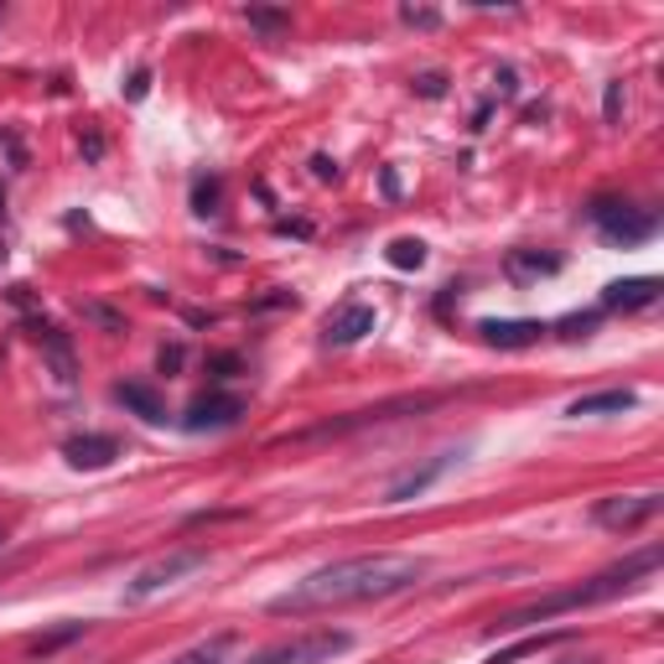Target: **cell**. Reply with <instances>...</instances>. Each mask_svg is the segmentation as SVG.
I'll return each instance as SVG.
<instances>
[{"label": "cell", "instance_id": "obj_28", "mask_svg": "<svg viewBox=\"0 0 664 664\" xmlns=\"http://www.w3.org/2000/svg\"><path fill=\"white\" fill-rule=\"evenodd\" d=\"M494 84H498V94H504V99H514V94H519V78H514V68H498Z\"/></svg>", "mask_w": 664, "mask_h": 664}, {"label": "cell", "instance_id": "obj_30", "mask_svg": "<svg viewBox=\"0 0 664 664\" xmlns=\"http://www.w3.org/2000/svg\"><path fill=\"white\" fill-rule=\"evenodd\" d=\"M182 359H187V353H182V343L162 348V369H182Z\"/></svg>", "mask_w": 664, "mask_h": 664}, {"label": "cell", "instance_id": "obj_24", "mask_svg": "<svg viewBox=\"0 0 664 664\" xmlns=\"http://www.w3.org/2000/svg\"><path fill=\"white\" fill-rule=\"evenodd\" d=\"M623 105H628V99H623V84H607V94H603V120L618 125V120H623Z\"/></svg>", "mask_w": 664, "mask_h": 664}, {"label": "cell", "instance_id": "obj_23", "mask_svg": "<svg viewBox=\"0 0 664 664\" xmlns=\"http://www.w3.org/2000/svg\"><path fill=\"white\" fill-rule=\"evenodd\" d=\"M78 634H84V623H68V628H58V634L31 638L27 650H31V654H52V650H58V644H68V638H78Z\"/></svg>", "mask_w": 664, "mask_h": 664}, {"label": "cell", "instance_id": "obj_13", "mask_svg": "<svg viewBox=\"0 0 664 664\" xmlns=\"http://www.w3.org/2000/svg\"><path fill=\"white\" fill-rule=\"evenodd\" d=\"M37 343H42L47 363H52V379H58L62 390H74V384H78V359H74V343H68V338H62L58 328H42V332H37Z\"/></svg>", "mask_w": 664, "mask_h": 664}, {"label": "cell", "instance_id": "obj_27", "mask_svg": "<svg viewBox=\"0 0 664 664\" xmlns=\"http://www.w3.org/2000/svg\"><path fill=\"white\" fill-rule=\"evenodd\" d=\"M592 328H597V312H587V318H566L560 322V338H592Z\"/></svg>", "mask_w": 664, "mask_h": 664}, {"label": "cell", "instance_id": "obj_4", "mask_svg": "<svg viewBox=\"0 0 664 664\" xmlns=\"http://www.w3.org/2000/svg\"><path fill=\"white\" fill-rule=\"evenodd\" d=\"M587 218L607 244H623V250L654 240V228H660V218H654L650 208H634V203H623V197H597L587 208Z\"/></svg>", "mask_w": 664, "mask_h": 664}, {"label": "cell", "instance_id": "obj_6", "mask_svg": "<svg viewBox=\"0 0 664 664\" xmlns=\"http://www.w3.org/2000/svg\"><path fill=\"white\" fill-rule=\"evenodd\" d=\"M654 514H660V494H613V498H597V504H592V525L628 535V529L650 525Z\"/></svg>", "mask_w": 664, "mask_h": 664}, {"label": "cell", "instance_id": "obj_2", "mask_svg": "<svg viewBox=\"0 0 664 664\" xmlns=\"http://www.w3.org/2000/svg\"><path fill=\"white\" fill-rule=\"evenodd\" d=\"M654 566H660V545L638 550V556H628L623 566H613V572H603V576H592V582H582V587L550 592V597H535V603L514 607V613L498 618V634H519V628H529V623H550V618H560V613H576V607L613 603V597H623V592H634Z\"/></svg>", "mask_w": 664, "mask_h": 664}, {"label": "cell", "instance_id": "obj_32", "mask_svg": "<svg viewBox=\"0 0 664 664\" xmlns=\"http://www.w3.org/2000/svg\"><path fill=\"white\" fill-rule=\"evenodd\" d=\"M566 664H597V660H566Z\"/></svg>", "mask_w": 664, "mask_h": 664}, {"label": "cell", "instance_id": "obj_12", "mask_svg": "<svg viewBox=\"0 0 664 664\" xmlns=\"http://www.w3.org/2000/svg\"><path fill=\"white\" fill-rule=\"evenodd\" d=\"M115 400H120L130 416H140L146 426H162L166 421V400L152 390V384H140V379H125V384H115Z\"/></svg>", "mask_w": 664, "mask_h": 664}, {"label": "cell", "instance_id": "obj_10", "mask_svg": "<svg viewBox=\"0 0 664 664\" xmlns=\"http://www.w3.org/2000/svg\"><path fill=\"white\" fill-rule=\"evenodd\" d=\"M62 457H68V468H78V472H99L120 457V441L105 437V431H89V437L62 441Z\"/></svg>", "mask_w": 664, "mask_h": 664}, {"label": "cell", "instance_id": "obj_1", "mask_svg": "<svg viewBox=\"0 0 664 664\" xmlns=\"http://www.w3.org/2000/svg\"><path fill=\"white\" fill-rule=\"evenodd\" d=\"M426 576L421 556H394V550H374V556H348L318 566L312 576H302L291 592H281L271 603L275 618H306V613H332V607L348 603H384V597H400Z\"/></svg>", "mask_w": 664, "mask_h": 664}, {"label": "cell", "instance_id": "obj_18", "mask_svg": "<svg viewBox=\"0 0 664 664\" xmlns=\"http://www.w3.org/2000/svg\"><path fill=\"white\" fill-rule=\"evenodd\" d=\"M218 203H224V182H218V177H197L193 182V213H197V218L218 213Z\"/></svg>", "mask_w": 664, "mask_h": 664}, {"label": "cell", "instance_id": "obj_21", "mask_svg": "<svg viewBox=\"0 0 664 664\" xmlns=\"http://www.w3.org/2000/svg\"><path fill=\"white\" fill-rule=\"evenodd\" d=\"M400 21L416 31H437L441 27V11H431V6H400Z\"/></svg>", "mask_w": 664, "mask_h": 664}, {"label": "cell", "instance_id": "obj_17", "mask_svg": "<svg viewBox=\"0 0 664 664\" xmlns=\"http://www.w3.org/2000/svg\"><path fill=\"white\" fill-rule=\"evenodd\" d=\"M560 255H540V250H514L509 255V275L514 281H540V275H556Z\"/></svg>", "mask_w": 664, "mask_h": 664}, {"label": "cell", "instance_id": "obj_20", "mask_svg": "<svg viewBox=\"0 0 664 664\" xmlns=\"http://www.w3.org/2000/svg\"><path fill=\"white\" fill-rule=\"evenodd\" d=\"M572 634H540V638H525V644H514V650H498L488 664H514V660H525V654H540L550 650V644H566Z\"/></svg>", "mask_w": 664, "mask_h": 664}, {"label": "cell", "instance_id": "obj_16", "mask_svg": "<svg viewBox=\"0 0 664 664\" xmlns=\"http://www.w3.org/2000/svg\"><path fill=\"white\" fill-rule=\"evenodd\" d=\"M234 644H240V634H213V638L193 644V650H182L177 660H166V664H224L228 654H234Z\"/></svg>", "mask_w": 664, "mask_h": 664}, {"label": "cell", "instance_id": "obj_19", "mask_svg": "<svg viewBox=\"0 0 664 664\" xmlns=\"http://www.w3.org/2000/svg\"><path fill=\"white\" fill-rule=\"evenodd\" d=\"M384 255H390L394 271H421V265H426V244L421 240H394Z\"/></svg>", "mask_w": 664, "mask_h": 664}, {"label": "cell", "instance_id": "obj_14", "mask_svg": "<svg viewBox=\"0 0 664 664\" xmlns=\"http://www.w3.org/2000/svg\"><path fill=\"white\" fill-rule=\"evenodd\" d=\"M634 406H638L634 390H603V394H582V400H572L566 416H572V421H582V416H623V410H634Z\"/></svg>", "mask_w": 664, "mask_h": 664}, {"label": "cell", "instance_id": "obj_8", "mask_svg": "<svg viewBox=\"0 0 664 664\" xmlns=\"http://www.w3.org/2000/svg\"><path fill=\"white\" fill-rule=\"evenodd\" d=\"M374 306H363V302H343L338 312L328 318V332H322V343L328 348H353V343H363L369 332H374Z\"/></svg>", "mask_w": 664, "mask_h": 664}, {"label": "cell", "instance_id": "obj_9", "mask_svg": "<svg viewBox=\"0 0 664 664\" xmlns=\"http://www.w3.org/2000/svg\"><path fill=\"white\" fill-rule=\"evenodd\" d=\"M457 462H462V452H441V457H431L426 468H410V472H400L390 488H384V504H410V498H421L426 488L437 484L441 472H452Z\"/></svg>", "mask_w": 664, "mask_h": 664}, {"label": "cell", "instance_id": "obj_26", "mask_svg": "<svg viewBox=\"0 0 664 664\" xmlns=\"http://www.w3.org/2000/svg\"><path fill=\"white\" fill-rule=\"evenodd\" d=\"M416 94H421V99H441V94H447V74H421L416 78Z\"/></svg>", "mask_w": 664, "mask_h": 664}, {"label": "cell", "instance_id": "obj_5", "mask_svg": "<svg viewBox=\"0 0 664 664\" xmlns=\"http://www.w3.org/2000/svg\"><path fill=\"white\" fill-rule=\"evenodd\" d=\"M348 650H353V634H343V628H318V634H302V638H286V644L260 650L250 664H332Z\"/></svg>", "mask_w": 664, "mask_h": 664}, {"label": "cell", "instance_id": "obj_31", "mask_svg": "<svg viewBox=\"0 0 664 664\" xmlns=\"http://www.w3.org/2000/svg\"><path fill=\"white\" fill-rule=\"evenodd\" d=\"M84 156H89V162H99V156H105V140L89 136V140H84Z\"/></svg>", "mask_w": 664, "mask_h": 664}, {"label": "cell", "instance_id": "obj_7", "mask_svg": "<svg viewBox=\"0 0 664 664\" xmlns=\"http://www.w3.org/2000/svg\"><path fill=\"white\" fill-rule=\"evenodd\" d=\"M240 416H244V400H240V394L213 390V394H197L193 406H187L182 426H187L193 437H203V431H228V426H240Z\"/></svg>", "mask_w": 664, "mask_h": 664}, {"label": "cell", "instance_id": "obj_33", "mask_svg": "<svg viewBox=\"0 0 664 664\" xmlns=\"http://www.w3.org/2000/svg\"><path fill=\"white\" fill-rule=\"evenodd\" d=\"M0 208H6V187H0Z\"/></svg>", "mask_w": 664, "mask_h": 664}, {"label": "cell", "instance_id": "obj_29", "mask_svg": "<svg viewBox=\"0 0 664 664\" xmlns=\"http://www.w3.org/2000/svg\"><path fill=\"white\" fill-rule=\"evenodd\" d=\"M312 172H318V182H338V162H328V156H312Z\"/></svg>", "mask_w": 664, "mask_h": 664}, {"label": "cell", "instance_id": "obj_11", "mask_svg": "<svg viewBox=\"0 0 664 664\" xmlns=\"http://www.w3.org/2000/svg\"><path fill=\"white\" fill-rule=\"evenodd\" d=\"M660 302V281L654 275H634V281H613L603 286V306L607 312H644V306Z\"/></svg>", "mask_w": 664, "mask_h": 664}, {"label": "cell", "instance_id": "obj_3", "mask_svg": "<svg viewBox=\"0 0 664 664\" xmlns=\"http://www.w3.org/2000/svg\"><path fill=\"white\" fill-rule=\"evenodd\" d=\"M208 572V550H197V545H177V550H166V556L146 560L130 582H125V603H152L162 597L166 587H182L187 576Z\"/></svg>", "mask_w": 664, "mask_h": 664}, {"label": "cell", "instance_id": "obj_25", "mask_svg": "<svg viewBox=\"0 0 664 664\" xmlns=\"http://www.w3.org/2000/svg\"><path fill=\"white\" fill-rule=\"evenodd\" d=\"M146 94H152V68H136V74H130V84H125V99H130V105H140Z\"/></svg>", "mask_w": 664, "mask_h": 664}, {"label": "cell", "instance_id": "obj_34", "mask_svg": "<svg viewBox=\"0 0 664 664\" xmlns=\"http://www.w3.org/2000/svg\"><path fill=\"white\" fill-rule=\"evenodd\" d=\"M0 545H6V529H0Z\"/></svg>", "mask_w": 664, "mask_h": 664}, {"label": "cell", "instance_id": "obj_15", "mask_svg": "<svg viewBox=\"0 0 664 664\" xmlns=\"http://www.w3.org/2000/svg\"><path fill=\"white\" fill-rule=\"evenodd\" d=\"M488 338V343L494 348H529V343H540V322H484V328H478Z\"/></svg>", "mask_w": 664, "mask_h": 664}, {"label": "cell", "instance_id": "obj_22", "mask_svg": "<svg viewBox=\"0 0 664 664\" xmlns=\"http://www.w3.org/2000/svg\"><path fill=\"white\" fill-rule=\"evenodd\" d=\"M250 27H260V31H286L291 27V16L286 11H265V6H250Z\"/></svg>", "mask_w": 664, "mask_h": 664}]
</instances>
